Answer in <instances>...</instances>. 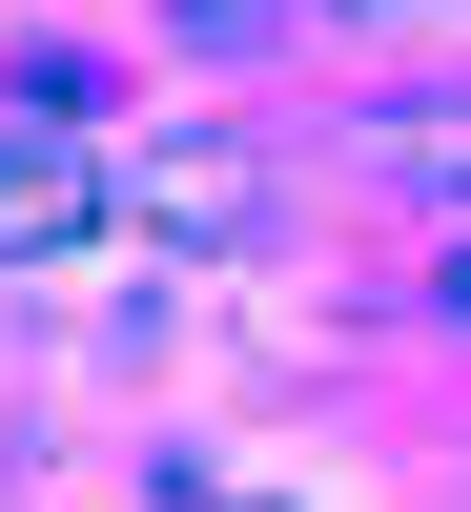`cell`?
I'll use <instances>...</instances> for the list:
<instances>
[{
    "mask_svg": "<svg viewBox=\"0 0 471 512\" xmlns=\"http://www.w3.org/2000/svg\"><path fill=\"white\" fill-rule=\"evenodd\" d=\"M103 205H123V164H82V144H0V246H103Z\"/></svg>",
    "mask_w": 471,
    "mask_h": 512,
    "instance_id": "obj_1",
    "label": "cell"
},
{
    "mask_svg": "<svg viewBox=\"0 0 471 512\" xmlns=\"http://www.w3.org/2000/svg\"><path fill=\"white\" fill-rule=\"evenodd\" d=\"M390 164H410L431 205H471V123H390Z\"/></svg>",
    "mask_w": 471,
    "mask_h": 512,
    "instance_id": "obj_2",
    "label": "cell"
},
{
    "mask_svg": "<svg viewBox=\"0 0 471 512\" xmlns=\"http://www.w3.org/2000/svg\"><path fill=\"white\" fill-rule=\"evenodd\" d=\"M349 21H410V0H349Z\"/></svg>",
    "mask_w": 471,
    "mask_h": 512,
    "instance_id": "obj_3",
    "label": "cell"
}]
</instances>
